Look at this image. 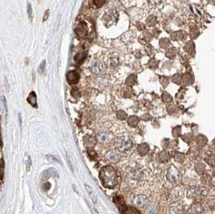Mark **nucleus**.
Returning a JSON list of instances; mask_svg holds the SVG:
<instances>
[{"label": "nucleus", "mask_w": 215, "mask_h": 214, "mask_svg": "<svg viewBox=\"0 0 215 214\" xmlns=\"http://www.w3.org/2000/svg\"><path fill=\"white\" fill-rule=\"evenodd\" d=\"M116 116H117L118 118L120 119V120H125V119L128 118V114H126L124 111L119 110L116 113Z\"/></svg>", "instance_id": "obj_20"}, {"label": "nucleus", "mask_w": 215, "mask_h": 214, "mask_svg": "<svg viewBox=\"0 0 215 214\" xmlns=\"http://www.w3.org/2000/svg\"><path fill=\"white\" fill-rule=\"evenodd\" d=\"M156 22V18H155L154 16L149 17L148 19L147 20V23H148V24L149 26H153V25H155Z\"/></svg>", "instance_id": "obj_28"}, {"label": "nucleus", "mask_w": 215, "mask_h": 214, "mask_svg": "<svg viewBox=\"0 0 215 214\" xmlns=\"http://www.w3.org/2000/svg\"><path fill=\"white\" fill-rule=\"evenodd\" d=\"M86 54H84V53H77L76 56H75V61L77 62V63H80V62H82V61L85 59V56Z\"/></svg>", "instance_id": "obj_19"}, {"label": "nucleus", "mask_w": 215, "mask_h": 214, "mask_svg": "<svg viewBox=\"0 0 215 214\" xmlns=\"http://www.w3.org/2000/svg\"><path fill=\"white\" fill-rule=\"evenodd\" d=\"M85 187L86 191H87L88 194H89V196H90V199L92 200V201H93L94 204L97 203V202H98V196L96 195V193H94V191H93L90 186H89V185L85 184Z\"/></svg>", "instance_id": "obj_11"}, {"label": "nucleus", "mask_w": 215, "mask_h": 214, "mask_svg": "<svg viewBox=\"0 0 215 214\" xmlns=\"http://www.w3.org/2000/svg\"><path fill=\"white\" fill-rule=\"evenodd\" d=\"M187 214H205V209L201 204H196L189 208Z\"/></svg>", "instance_id": "obj_7"}, {"label": "nucleus", "mask_w": 215, "mask_h": 214, "mask_svg": "<svg viewBox=\"0 0 215 214\" xmlns=\"http://www.w3.org/2000/svg\"><path fill=\"white\" fill-rule=\"evenodd\" d=\"M67 81L69 84H77L79 81V74L76 71H70L67 74Z\"/></svg>", "instance_id": "obj_9"}, {"label": "nucleus", "mask_w": 215, "mask_h": 214, "mask_svg": "<svg viewBox=\"0 0 215 214\" xmlns=\"http://www.w3.org/2000/svg\"><path fill=\"white\" fill-rule=\"evenodd\" d=\"M122 214H140V213L138 211V209L133 207H127L125 210L123 211Z\"/></svg>", "instance_id": "obj_16"}, {"label": "nucleus", "mask_w": 215, "mask_h": 214, "mask_svg": "<svg viewBox=\"0 0 215 214\" xmlns=\"http://www.w3.org/2000/svg\"><path fill=\"white\" fill-rule=\"evenodd\" d=\"M72 94H73V96L76 98H77L80 96L79 92H78L77 90H73V91H72Z\"/></svg>", "instance_id": "obj_35"}, {"label": "nucleus", "mask_w": 215, "mask_h": 214, "mask_svg": "<svg viewBox=\"0 0 215 214\" xmlns=\"http://www.w3.org/2000/svg\"><path fill=\"white\" fill-rule=\"evenodd\" d=\"M136 77L135 76H130V77H128L126 82H127V84L129 85H132L135 84V82H136Z\"/></svg>", "instance_id": "obj_24"}, {"label": "nucleus", "mask_w": 215, "mask_h": 214, "mask_svg": "<svg viewBox=\"0 0 215 214\" xmlns=\"http://www.w3.org/2000/svg\"><path fill=\"white\" fill-rule=\"evenodd\" d=\"M110 135H107V134H105V133H102V134H100L98 135V142L102 144H104V143H108L110 141Z\"/></svg>", "instance_id": "obj_15"}, {"label": "nucleus", "mask_w": 215, "mask_h": 214, "mask_svg": "<svg viewBox=\"0 0 215 214\" xmlns=\"http://www.w3.org/2000/svg\"><path fill=\"white\" fill-rule=\"evenodd\" d=\"M171 213H172V214H180L181 213L180 208H178V207H173V208H172Z\"/></svg>", "instance_id": "obj_32"}, {"label": "nucleus", "mask_w": 215, "mask_h": 214, "mask_svg": "<svg viewBox=\"0 0 215 214\" xmlns=\"http://www.w3.org/2000/svg\"><path fill=\"white\" fill-rule=\"evenodd\" d=\"M127 172H128V176L130 177V179L133 180H139L141 177V175H142L141 167L138 164H136V163L130 164L128 166V169H127Z\"/></svg>", "instance_id": "obj_2"}, {"label": "nucleus", "mask_w": 215, "mask_h": 214, "mask_svg": "<svg viewBox=\"0 0 215 214\" xmlns=\"http://www.w3.org/2000/svg\"><path fill=\"white\" fill-rule=\"evenodd\" d=\"M27 12H28V16H29L30 18H32V6L31 4H28L27 6Z\"/></svg>", "instance_id": "obj_34"}, {"label": "nucleus", "mask_w": 215, "mask_h": 214, "mask_svg": "<svg viewBox=\"0 0 215 214\" xmlns=\"http://www.w3.org/2000/svg\"><path fill=\"white\" fill-rule=\"evenodd\" d=\"M27 101L28 103L31 105L32 106H34V107H36L37 106V98H36V95L35 92H31L30 94L27 97Z\"/></svg>", "instance_id": "obj_13"}, {"label": "nucleus", "mask_w": 215, "mask_h": 214, "mask_svg": "<svg viewBox=\"0 0 215 214\" xmlns=\"http://www.w3.org/2000/svg\"><path fill=\"white\" fill-rule=\"evenodd\" d=\"M106 0H93V4L97 7H101L105 3Z\"/></svg>", "instance_id": "obj_29"}, {"label": "nucleus", "mask_w": 215, "mask_h": 214, "mask_svg": "<svg viewBox=\"0 0 215 214\" xmlns=\"http://www.w3.org/2000/svg\"><path fill=\"white\" fill-rule=\"evenodd\" d=\"M173 81L175 82V83H176V84H180V82H181V77L179 76V75H176V76L173 77Z\"/></svg>", "instance_id": "obj_33"}, {"label": "nucleus", "mask_w": 215, "mask_h": 214, "mask_svg": "<svg viewBox=\"0 0 215 214\" xmlns=\"http://www.w3.org/2000/svg\"><path fill=\"white\" fill-rule=\"evenodd\" d=\"M180 174L178 170L174 166H171L168 170L167 172V179L170 183L176 184L179 181Z\"/></svg>", "instance_id": "obj_4"}, {"label": "nucleus", "mask_w": 215, "mask_h": 214, "mask_svg": "<svg viewBox=\"0 0 215 214\" xmlns=\"http://www.w3.org/2000/svg\"><path fill=\"white\" fill-rule=\"evenodd\" d=\"M160 82H161V84L163 85V86H165L166 87L168 84V79L166 78V77H161L160 78Z\"/></svg>", "instance_id": "obj_31"}, {"label": "nucleus", "mask_w": 215, "mask_h": 214, "mask_svg": "<svg viewBox=\"0 0 215 214\" xmlns=\"http://www.w3.org/2000/svg\"><path fill=\"white\" fill-rule=\"evenodd\" d=\"M138 151L141 156H145L148 153L149 147L147 143H142L140 145H139Z\"/></svg>", "instance_id": "obj_14"}, {"label": "nucleus", "mask_w": 215, "mask_h": 214, "mask_svg": "<svg viewBox=\"0 0 215 214\" xmlns=\"http://www.w3.org/2000/svg\"><path fill=\"white\" fill-rule=\"evenodd\" d=\"M211 158H212V159H210V158L207 159V161L209 162V164H215V156H211Z\"/></svg>", "instance_id": "obj_37"}, {"label": "nucleus", "mask_w": 215, "mask_h": 214, "mask_svg": "<svg viewBox=\"0 0 215 214\" xmlns=\"http://www.w3.org/2000/svg\"><path fill=\"white\" fill-rule=\"evenodd\" d=\"M26 166H27V170L29 171L30 168H31V166H32V159L30 158V156L27 157V159L26 160Z\"/></svg>", "instance_id": "obj_30"}, {"label": "nucleus", "mask_w": 215, "mask_h": 214, "mask_svg": "<svg viewBox=\"0 0 215 214\" xmlns=\"http://www.w3.org/2000/svg\"><path fill=\"white\" fill-rule=\"evenodd\" d=\"M75 32L79 37H85L88 33V27L85 24H80L76 27Z\"/></svg>", "instance_id": "obj_8"}, {"label": "nucleus", "mask_w": 215, "mask_h": 214, "mask_svg": "<svg viewBox=\"0 0 215 214\" xmlns=\"http://www.w3.org/2000/svg\"><path fill=\"white\" fill-rule=\"evenodd\" d=\"M162 98L163 100L165 101V102H169L170 101L172 100V98H171V96L168 93L165 92L163 93V96H162Z\"/></svg>", "instance_id": "obj_27"}, {"label": "nucleus", "mask_w": 215, "mask_h": 214, "mask_svg": "<svg viewBox=\"0 0 215 214\" xmlns=\"http://www.w3.org/2000/svg\"><path fill=\"white\" fill-rule=\"evenodd\" d=\"M99 177L104 187L107 188H114L118 184V174L116 170L111 166L103 167L99 172Z\"/></svg>", "instance_id": "obj_1"}, {"label": "nucleus", "mask_w": 215, "mask_h": 214, "mask_svg": "<svg viewBox=\"0 0 215 214\" xmlns=\"http://www.w3.org/2000/svg\"><path fill=\"white\" fill-rule=\"evenodd\" d=\"M168 154L167 153V151H162L161 153H160V155H159V159H160V160L163 162H165L166 161V160H168Z\"/></svg>", "instance_id": "obj_21"}, {"label": "nucleus", "mask_w": 215, "mask_h": 214, "mask_svg": "<svg viewBox=\"0 0 215 214\" xmlns=\"http://www.w3.org/2000/svg\"><path fill=\"white\" fill-rule=\"evenodd\" d=\"M173 37H175L174 39H181L182 34H181V32H176V33L173 35Z\"/></svg>", "instance_id": "obj_36"}, {"label": "nucleus", "mask_w": 215, "mask_h": 214, "mask_svg": "<svg viewBox=\"0 0 215 214\" xmlns=\"http://www.w3.org/2000/svg\"><path fill=\"white\" fill-rule=\"evenodd\" d=\"M206 138H205V136H204V135H200L198 137H197V138H196V142H197V143L199 144V145L201 146H204L205 145V142H203V139H205Z\"/></svg>", "instance_id": "obj_23"}, {"label": "nucleus", "mask_w": 215, "mask_h": 214, "mask_svg": "<svg viewBox=\"0 0 215 214\" xmlns=\"http://www.w3.org/2000/svg\"><path fill=\"white\" fill-rule=\"evenodd\" d=\"M176 52L175 48H171L167 52V56L170 58H173L176 56Z\"/></svg>", "instance_id": "obj_26"}, {"label": "nucleus", "mask_w": 215, "mask_h": 214, "mask_svg": "<svg viewBox=\"0 0 215 214\" xmlns=\"http://www.w3.org/2000/svg\"><path fill=\"white\" fill-rule=\"evenodd\" d=\"M120 159H121V155L119 151L115 150H112L106 155V159L110 163L116 164L119 161Z\"/></svg>", "instance_id": "obj_6"}, {"label": "nucleus", "mask_w": 215, "mask_h": 214, "mask_svg": "<svg viewBox=\"0 0 215 214\" xmlns=\"http://www.w3.org/2000/svg\"><path fill=\"white\" fill-rule=\"evenodd\" d=\"M96 140L95 138L91 136H86L84 138V144L86 148H91L93 147V146L95 145Z\"/></svg>", "instance_id": "obj_12"}, {"label": "nucleus", "mask_w": 215, "mask_h": 214, "mask_svg": "<svg viewBox=\"0 0 215 214\" xmlns=\"http://www.w3.org/2000/svg\"><path fill=\"white\" fill-rule=\"evenodd\" d=\"M146 214H156V206L154 204L147 206Z\"/></svg>", "instance_id": "obj_18"}, {"label": "nucleus", "mask_w": 215, "mask_h": 214, "mask_svg": "<svg viewBox=\"0 0 215 214\" xmlns=\"http://www.w3.org/2000/svg\"><path fill=\"white\" fill-rule=\"evenodd\" d=\"M133 203L137 208L143 209L144 207H146L148 204V199L145 195H138L135 196V198L133 200Z\"/></svg>", "instance_id": "obj_5"}, {"label": "nucleus", "mask_w": 215, "mask_h": 214, "mask_svg": "<svg viewBox=\"0 0 215 214\" xmlns=\"http://www.w3.org/2000/svg\"><path fill=\"white\" fill-rule=\"evenodd\" d=\"M159 44H160V47L165 48L168 47V45L170 44V42L168 39H162V40H160V41H159Z\"/></svg>", "instance_id": "obj_22"}, {"label": "nucleus", "mask_w": 215, "mask_h": 214, "mask_svg": "<svg viewBox=\"0 0 215 214\" xmlns=\"http://www.w3.org/2000/svg\"><path fill=\"white\" fill-rule=\"evenodd\" d=\"M116 144H117L118 149L120 151H127L132 147L131 141L128 138L126 137L119 138L117 139V142H116Z\"/></svg>", "instance_id": "obj_3"}, {"label": "nucleus", "mask_w": 215, "mask_h": 214, "mask_svg": "<svg viewBox=\"0 0 215 214\" xmlns=\"http://www.w3.org/2000/svg\"><path fill=\"white\" fill-rule=\"evenodd\" d=\"M114 203L116 204V206L118 207V209H119V211L121 213H123V211L125 210V209L127 208L126 204H125V202L123 201V199L119 196H116L114 197Z\"/></svg>", "instance_id": "obj_10"}, {"label": "nucleus", "mask_w": 215, "mask_h": 214, "mask_svg": "<svg viewBox=\"0 0 215 214\" xmlns=\"http://www.w3.org/2000/svg\"><path fill=\"white\" fill-rule=\"evenodd\" d=\"M139 122V119L136 116H131L128 118V124L130 125V127H136Z\"/></svg>", "instance_id": "obj_17"}, {"label": "nucleus", "mask_w": 215, "mask_h": 214, "mask_svg": "<svg viewBox=\"0 0 215 214\" xmlns=\"http://www.w3.org/2000/svg\"><path fill=\"white\" fill-rule=\"evenodd\" d=\"M196 171L198 173H202L205 171V166L201 163L196 164Z\"/></svg>", "instance_id": "obj_25"}, {"label": "nucleus", "mask_w": 215, "mask_h": 214, "mask_svg": "<svg viewBox=\"0 0 215 214\" xmlns=\"http://www.w3.org/2000/svg\"><path fill=\"white\" fill-rule=\"evenodd\" d=\"M44 68H45V61H44L42 63H41V64H40V72L44 71Z\"/></svg>", "instance_id": "obj_38"}]
</instances>
